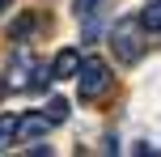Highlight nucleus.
I'll return each mask as SVG.
<instances>
[{
	"label": "nucleus",
	"instance_id": "8",
	"mask_svg": "<svg viewBox=\"0 0 161 157\" xmlns=\"http://www.w3.org/2000/svg\"><path fill=\"white\" fill-rule=\"evenodd\" d=\"M140 21H144V30H161V0H148V8L140 13Z\"/></svg>",
	"mask_w": 161,
	"mask_h": 157
},
{
	"label": "nucleus",
	"instance_id": "4",
	"mask_svg": "<svg viewBox=\"0 0 161 157\" xmlns=\"http://www.w3.org/2000/svg\"><path fill=\"white\" fill-rule=\"evenodd\" d=\"M51 127H55V123H51L47 115H17V144L38 140V136H47Z\"/></svg>",
	"mask_w": 161,
	"mask_h": 157
},
{
	"label": "nucleus",
	"instance_id": "2",
	"mask_svg": "<svg viewBox=\"0 0 161 157\" xmlns=\"http://www.w3.org/2000/svg\"><path fill=\"white\" fill-rule=\"evenodd\" d=\"M47 81H51V68L38 64V51L17 47L13 64H8V89H42Z\"/></svg>",
	"mask_w": 161,
	"mask_h": 157
},
{
	"label": "nucleus",
	"instance_id": "1",
	"mask_svg": "<svg viewBox=\"0 0 161 157\" xmlns=\"http://www.w3.org/2000/svg\"><path fill=\"white\" fill-rule=\"evenodd\" d=\"M110 51H114L119 64H136L140 59V51H144V21H140V13H127L110 25Z\"/></svg>",
	"mask_w": 161,
	"mask_h": 157
},
{
	"label": "nucleus",
	"instance_id": "9",
	"mask_svg": "<svg viewBox=\"0 0 161 157\" xmlns=\"http://www.w3.org/2000/svg\"><path fill=\"white\" fill-rule=\"evenodd\" d=\"M47 119H51V123H64V119H68V102L64 98H51L47 102Z\"/></svg>",
	"mask_w": 161,
	"mask_h": 157
},
{
	"label": "nucleus",
	"instance_id": "3",
	"mask_svg": "<svg viewBox=\"0 0 161 157\" xmlns=\"http://www.w3.org/2000/svg\"><path fill=\"white\" fill-rule=\"evenodd\" d=\"M76 93L80 102H102L110 93V68H106L102 55H85L76 68Z\"/></svg>",
	"mask_w": 161,
	"mask_h": 157
},
{
	"label": "nucleus",
	"instance_id": "12",
	"mask_svg": "<svg viewBox=\"0 0 161 157\" xmlns=\"http://www.w3.org/2000/svg\"><path fill=\"white\" fill-rule=\"evenodd\" d=\"M4 4H8V0H0V8H4Z\"/></svg>",
	"mask_w": 161,
	"mask_h": 157
},
{
	"label": "nucleus",
	"instance_id": "11",
	"mask_svg": "<svg viewBox=\"0 0 161 157\" xmlns=\"http://www.w3.org/2000/svg\"><path fill=\"white\" fill-rule=\"evenodd\" d=\"M4 89H8V81H4V76H0V98H4Z\"/></svg>",
	"mask_w": 161,
	"mask_h": 157
},
{
	"label": "nucleus",
	"instance_id": "5",
	"mask_svg": "<svg viewBox=\"0 0 161 157\" xmlns=\"http://www.w3.org/2000/svg\"><path fill=\"white\" fill-rule=\"evenodd\" d=\"M80 59H85V55H80L76 47H64L55 59H51V81H72L76 68H80Z\"/></svg>",
	"mask_w": 161,
	"mask_h": 157
},
{
	"label": "nucleus",
	"instance_id": "10",
	"mask_svg": "<svg viewBox=\"0 0 161 157\" xmlns=\"http://www.w3.org/2000/svg\"><path fill=\"white\" fill-rule=\"evenodd\" d=\"M97 4H102V0H72V13H76V17H89Z\"/></svg>",
	"mask_w": 161,
	"mask_h": 157
},
{
	"label": "nucleus",
	"instance_id": "7",
	"mask_svg": "<svg viewBox=\"0 0 161 157\" xmlns=\"http://www.w3.org/2000/svg\"><path fill=\"white\" fill-rule=\"evenodd\" d=\"M34 25H38V17H34V13H25V17H17V21H13V25H8V34H13V38H17V42H21V38H25V34H30V30H34Z\"/></svg>",
	"mask_w": 161,
	"mask_h": 157
},
{
	"label": "nucleus",
	"instance_id": "6",
	"mask_svg": "<svg viewBox=\"0 0 161 157\" xmlns=\"http://www.w3.org/2000/svg\"><path fill=\"white\" fill-rule=\"evenodd\" d=\"M17 144V115H0V153Z\"/></svg>",
	"mask_w": 161,
	"mask_h": 157
}]
</instances>
